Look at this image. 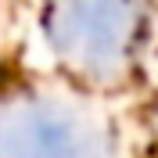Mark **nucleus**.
Segmentation results:
<instances>
[{
  "label": "nucleus",
  "instance_id": "f257e3e1",
  "mask_svg": "<svg viewBox=\"0 0 158 158\" xmlns=\"http://www.w3.org/2000/svg\"><path fill=\"white\" fill-rule=\"evenodd\" d=\"M0 158H86V144L69 122H58L54 115H32L22 126L4 129Z\"/></svg>",
  "mask_w": 158,
  "mask_h": 158
}]
</instances>
